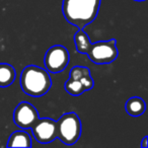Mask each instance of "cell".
<instances>
[{
    "mask_svg": "<svg viewBox=\"0 0 148 148\" xmlns=\"http://www.w3.org/2000/svg\"><path fill=\"white\" fill-rule=\"evenodd\" d=\"M74 43L78 53L85 54L88 59L95 64H110L119 56L117 40L101 41L91 43L84 29H78L74 35Z\"/></svg>",
    "mask_w": 148,
    "mask_h": 148,
    "instance_id": "1",
    "label": "cell"
},
{
    "mask_svg": "<svg viewBox=\"0 0 148 148\" xmlns=\"http://www.w3.org/2000/svg\"><path fill=\"white\" fill-rule=\"evenodd\" d=\"M101 0H63L64 18L78 29H84L99 14Z\"/></svg>",
    "mask_w": 148,
    "mask_h": 148,
    "instance_id": "2",
    "label": "cell"
},
{
    "mask_svg": "<svg viewBox=\"0 0 148 148\" xmlns=\"http://www.w3.org/2000/svg\"><path fill=\"white\" fill-rule=\"evenodd\" d=\"M52 86L50 72L37 65H27L21 73V87L25 95L33 97L45 95Z\"/></svg>",
    "mask_w": 148,
    "mask_h": 148,
    "instance_id": "3",
    "label": "cell"
},
{
    "mask_svg": "<svg viewBox=\"0 0 148 148\" xmlns=\"http://www.w3.org/2000/svg\"><path fill=\"white\" fill-rule=\"evenodd\" d=\"M81 121L74 112L65 113L56 121V135L65 145H73L81 135Z\"/></svg>",
    "mask_w": 148,
    "mask_h": 148,
    "instance_id": "4",
    "label": "cell"
},
{
    "mask_svg": "<svg viewBox=\"0 0 148 148\" xmlns=\"http://www.w3.org/2000/svg\"><path fill=\"white\" fill-rule=\"evenodd\" d=\"M95 80L90 75V70L84 66H74L64 84L65 90L72 97H79L85 91L92 89Z\"/></svg>",
    "mask_w": 148,
    "mask_h": 148,
    "instance_id": "5",
    "label": "cell"
},
{
    "mask_svg": "<svg viewBox=\"0 0 148 148\" xmlns=\"http://www.w3.org/2000/svg\"><path fill=\"white\" fill-rule=\"evenodd\" d=\"M70 61V54L68 50L62 45H55L49 48L46 52L44 64L50 73H60L68 66Z\"/></svg>",
    "mask_w": 148,
    "mask_h": 148,
    "instance_id": "6",
    "label": "cell"
},
{
    "mask_svg": "<svg viewBox=\"0 0 148 148\" xmlns=\"http://www.w3.org/2000/svg\"><path fill=\"white\" fill-rule=\"evenodd\" d=\"M37 109L27 101H21L13 112V122L21 129H31L39 120Z\"/></svg>",
    "mask_w": 148,
    "mask_h": 148,
    "instance_id": "7",
    "label": "cell"
},
{
    "mask_svg": "<svg viewBox=\"0 0 148 148\" xmlns=\"http://www.w3.org/2000/svg\"><path fill=\"white\" fill-rule=\"evenodd\" d=\"M31 129L35 139L41 144L51 143L57 138L56 121L50 118H39Z\"/></svg>",
    "mask_w": 148,
    "mask_h": 148,
    "instance_id": "8",
    "label": "cell"
},
{
    "mask_svg": "<svg viewBox=\"0 0 148 148\" xmlns=\"http://www.w3.org/2000/svg\"><path fill=\"white\" fill-rule=\"evenodd\" d=\"M6 147H32V138L25 129L14 131L8 138Z\"/></svg>",
    "mask_w": 148,
    "mask_h": 148,
    "instance_id": "9",
    "label": "cell"
},
{
    "mask_svg": "<svg viewBox=\"0 0 148 148\" xmlns=\"http://www.w3.org/2000/svg\"><path fill=\"white\" fill-rule=\"evenodd\" d=\"M125 110L131 117H140L146 111V103L142 97H132L126 101Z\"/></svg>",
    "mask_w": 148,
    "mask_h": 148,
    "instance_id": "10",
    "label": "cell"
},
{
    "mask_svg": "<svg viewBox=\"0 0 148 148\" xmlns=\"http://www.w3.org/2000/svg\"><path fill=\"white\" fill-rule=\"evenodd\" d=\"M16 71L8 63H0V87H8L14 82Z\"/></svg>",
    "mask_w": 148,
    "mask_h": 148,
    "instance_id": "11",
    "label": "cell"
},
{
    "mask_svg": "<svg viewBox=\"0 0 148 148\" xmlns=\"http://www.w3.org/2000/svg\"><path fill=\"white\" fill-rule=\"evenodd\" d=\"M141 147L142 148H147L148 147V136H145V137L142 139L141 141Z\"/></svg>",
    "mask_w": 148,
    "mask_h": 148,
    "instance_id": "12",
    "label": "cell"
},
{
    "mask_svg": "<svg viewBox=\"0 0 148 148\" xmlns=\"http://www.w3.org/2000/svg\"><path fill=\"white\" fill-rule=\"evenodd\" d=\"M135 1H145V0H135Z\"/></svg>",
    "mask_w": 148,
    "mask_h": 148,
    "instance_id": "13",
    "label": "cell"
}]
</instances>
